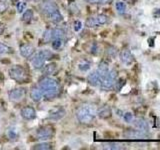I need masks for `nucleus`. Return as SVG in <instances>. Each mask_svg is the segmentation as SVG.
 <instances>
[{"label": "nucleus", "instance_id": "9", "mask_svg": "<svg viewBox=\"0 0 160 150\" xmlns=\"http://www.w3.org/2000/svg\"><path fill=\"white\" fill-rule=\"evenodd\" d=\"M65 114H66V111L65 109L61 106H57L54 107L53 109H51L48 113V119L53 120V121H57V120L62 119Z\"/></svg>", "mask_w": 160, "mask_h": 150}, {"label": "nucleus", "instance_id": "35", "mask_svg": "<svg viewBox=\"0 0 160 150\" xmlns=\"http://www.w3.org/2000/svg\"><path fill=\"white\" fill-rule=\"evenodd\" d=\"M123 118L125 120V122L130 123V122H132V120H133V114L130 112H126L123 115Z\"/></svg>", "mask_w": 160, "mask_h": 150}, {"label": "nucleus", "instance_id": "38", "mask_svg": "<svg viewBox=\"0 0 160 150\" xmlns=\"http://www.w3.org/2000/svg\"><path fill=\"white\" fill-rule=\"evenodd\" d=\"M154 16H155V17H160V8L155 9V11H154Z\"/></svg>", "mask_w": 160, "mask_h": 150}, {"label": "nucleus", "instance_id": "4", "mask_svg": "<svg viewBox=\"0 0 160 150\" xmlns=\"http://www.w3.org/2000/svg\"><path fill=\"white\" fill-rule=\"evenodd\" d=\"M9 76L17 83H25L28 81V75L26 70L23 67L19 66V65L9 69Z\"/></svg>", "mask_w": 160, "mask_h": 150}, {"label": "nucleus", "instance_id": "34", "mask_svg": "<svg viewBox=\"0 0 160 150\" xmlns=\"http://www.w3.org/2000/svg\"><path fill=\"white\" fill-rule=\"evenodd\" d=\"M73 29H74L75 32H79L80 30L82 29V23H81V21H79V20L75 21L73 23Z\"/></svg>", "mask_w": 160, "mask_h": 150}, {"label": "nucleus", "instance_id": "26", "mask_svg": "<svg viewBox=\"0 0 160 150\" xmlns=\"http://www.w3.org/2000/svg\"><path fill=\"white\" fill-rule=\"evenodd\" d=\"M115 7H116V10L119 14H124L126 12V4L122 1H117L115 4Z\"/></svg>", "mask_w": 160, "mask_h": 150}, {"label": "nucleus", "instance_id": "19", "mask_svg": "<svg viewBox=\"0 0 160 150\" xmlns=\"http://www.w3.org/2000/svg\"><path fill=\"white\" fill-rule=\"evenodd\" d=\"M65 31L61 28H54L51 30V40L54 39H64Z\"/></svg>", "mask_w": 160, "mask_h": 150}, {"label": "nucleus", "instance_id": "22", "mask_svg": "<svg viewBox=\"0 0 160 150\" xmlns=\"http://www.w3.org/2000/svg\"><path fill=\"white\" fill-rule=\"evenodd\" d=\"M102 148L103 149H109V150H119V149H123L122 145L120 144V143H116V142L103 143L102 144Z\"/></svg>", "mask_w": 160, "mask_h": 150}, {"label": "nucleus", "instance_id": "23", "mask_svg": "<svg viewBox=\"0 0 160 150\" xmlns=\"http://www.w3.org/2000/svg\"><path fill=\"white\" fill-rule=\"evenodd\" d=\"M50 21H52L54 23H59V22H61L62 20H63V16L61 15V13L59 12V10H57V11H55L53 12L51 15H49V16L47 17Z\"/></svg>", "mask_w": 160, "mask_h": 150}, {"label": "nucleus", "instance_id": "32", "mask_svg": "<svg viewBox=\"0 0 160 150\" xmlns=\"http://www.w3.org/2000/svg\"><path fill=\"white\" fill-rule=\"evenodd\" d=\"M124 84H125V80L124 79H119L118 81L116 80V82H115V84H114V87H115V89L117 90V91H119V90L122 88V86Z\"/></svg>", "mask_w": 160, "mask_h": 150}, {"label": "nucleus", "instance_id": "21", "mask_svg": "<svg viewBox=\"0 0 160 150\" xmlns=\"http://www.w3.org/2000/svg\"><path fill=\"white\" fill-rule=\"evenodd\" d=\"M51 45L54 50H61L65 46V39H54L51 40Z\"/></svg>", "mask_w": 160, "mask_h": 150}, {"label": "nucleus", "instance_id": "39", "mask_svg": "<svg viewBox=\"0 0 160 150\" xmlns=\"http://www.w3.org/2000/svg\"><path fill=\"white\" fill-rule=\"evenodd\" d=\"M110 2V0H97V3H100V4H107Z\"/></svg>", "mask_w": 160, "mask_h": 150}, {"label": "nucleus", "instance_id": "28", "mask_svg": "<svg viewBox=\"0 0 160 150\" xmlns=\"http://www.w3.org/2000/svg\"><path fill=\"white\" fill-rule=\"evenodd\" d=\"M95 19H96V22H97L98 25H104V24H106L108 22V17L106 16V15H104V14L97 15V16L95 17Z\"/></svg>", "mask_w": 160, "mask_h": 150}, {"label": "nucleus", "instance_id": "24", "mask_svg": "<svg viewBox=\"0 0 160 150\" xmlns=\"http://www.w3.org/2000/svg\"><path fill=\"white\" fill-rule=\"evenodd\" d=\"M32 148L36 150H49L53 148V144L48 143V142H42V143L35 144Z\"/></svg>", "mask_w": 160, "mask_h": 150}, {"label": "nucleus", "instance_id": "20", "mask_svg": "<svg viewBox=\"0 0 160 150\" xmlns=\"http://www.w3.org/2000/svg\"><path fill=\"white\" fill-rule=\"evenodd\" d=\"M97 73L100 75V77H101V80H102V78L105 76V75L107 74V72L109 71V67H108V64L106 63V62H104V61H102L101 63H100L99 65H98V68H97Z\"/></svg>", "mask_w": 160, "mask_h": 150}, {"label": "nucleus", "instance_id": "42", "mask_svg": "<svg viewBox=\"0 0 160 150\" xmlns=\"http://www.w3.org/2000/svg\"><path fill=\"white\" fill-rule=\"evenodd\" d=\"M159 124H160V122H159Z\"/></svg>", "mask_w": 160, "mask_h": 150}, {"label": "nucleus", "instance_id": "1", "mask_svg": "<svg viewBox=\"0 0 160 150\" xmlns=\"http://www.w3.org/2000/svg\"><path fill=\"white\" fill-rule=\"evenodd\" d=\"M39 87L42 90L43 96L46 99H54L60 94V84L51 77H43L39 81Z\"/></svg>", "mask_w": 160, "mask_h": 150}, {"label": "nucleus", "instance_id": "11", "mask_svg": "<svg viewBox=\"0 0 160 150\" xmlns=\"http://www.w3.org/2000/svg\"><path fill=\"white\" fill-rule=\"evenodd\" d=\"M20 115L25 120H32L36 117V111L32 106H25L21 109Z\"/></svg>", "mask_w": 160, "mask_h": 150}, {"label": "nucleus", "instance_id": "29", "mask_svg": "<svg viewBox=\"0 0 160 150\" xmlns=\"http://www.w3.org/2000/svg\"><path fill=\"white\" fill-rule=\"evenodd\" d=\"M7 136L10 140H15L18 137V131L13 127L9 128L8 131H7Z\"/></svg>", "mask_w": 160, "mask_h": 150}, {"label": "nucleus", "instance_id": "37", "mask_svg": "<svg viewBox=\"0 0 160 150\" xmlns=\"http://www.w3.org/2000/svg\"><path fill=\"white\" fill-rule=\"evenodd\" d=\"M116 53H117V51H116V49H115L114 47H110V49L108 50V54L110 55V56H112V57H114L115 55H116Z\"/></svg>", "mask_w": 160, "mask_h": 150}, {"label": "nucleus", "instance_id": "40", "mask_svg": "<svg viewBox=\"0 0 160 150\" xmlns=\"http://www.w3.org/2000/svg\"><path fill=\"white\" fill-rule=\"evenodd\" d=\"M4 31V26H3V24L0 23V35H1Z\"/></svg>", "mask_w": 160, "mask_h": 150}, {"label": "nucleus", "instance_id": "13", "mask_svg": "<svg viewBox=\"0 0 160 150\" xmlns=\"http://www.w3.org/2000/svg\"><path fill=\"white\" fill-rule=\"evenodd\" d=\"M132 121H133V120H132ZM133 126H134L135 129H137V130H139V131H142V132H148V130H149L148 122L143 118L135 119L133 121Z\"/></svg>", "mask_w": 160, "mask_h": 150}, {"label": "nucleus", "instance_id": "5", "mask_svg": "<svg viewBox=\"0 0 160 150\" xmlns=\"http://www.w3.org/2000/svg\"><path fill=\"white\" fill-rule=\"evenodd\" d=\"M117 80V71L115 69L109 70L107 74L102 78L99 86L103 90H110L114 87V84Z\"/></svg>", "mask_w": 160, "mask_h": 150}, {"label": "nucleus", "instance_id": "27", "mask_svg": "<svg viewBox=\"0 0 160 150\" xmlns=\"http://www.w3.org/2000/svg\"><path fill=\"white\" fill-rule=\"evenodd\" d=\"M12 51L13 50L10 46L0 42V54H9V53H12Z\"/></svg>", "mask_w": 160, "mask_h": 150}, {"label": "nucleus", "instance_id": "36", "mask_svg": "<svg viewBox=\"0 0 160 150\" xmlns=\"http://www.w3.org/2000/svg\"><path fill=\"white\" fill-rule=\"evenodd\" d=\"M43 38L45 39V41H51V30L47 29L43 34Z\"/></svg>", "mask_w": 160, "mask_h": 150}, {"label": "nucleus", "instance_id": "41", "mask_svg": "<svg viewBox=\"0 0 160 150\" xmlns=\"http://www.w3.org/2000/svg\"><path fill=\"white\" fill-rule=\"evenodd\" d=\"M88 3H97V0H85Z\"/></svg>", "mask_w": 160, "mask_h": 150}, {"label": "nucleus", "instance_id": "17", "mask_svg": "<svg viewBox=\"0 0 160 150\" xmlns=\"http://www.w3.org/2000/svg\"><path fill=\"white\" fill-rule=\"evenodd\" d=\"M124 136L131 139H138L145 137V134L142 131H139V130H129V131L124 132Z\"/></svg>", "mask_w": 160, "mask_h": 150}, {"label": "nucleus", "instance_id": "15", "mask_svg": "<svg viewBox=\"0 0 160 150\" xmlns=\"http://www.w3.org/2000/svg\"><path fill=\"white\" fill-rule=\"evenodd\" d=\"M87 81L90 85H92V86H99L100 83H101V77H100V75L97 73L96 70H95V71L91 72L88 75Z\"/></svg>", "mask_w": 160, "mask_h": 150}, {"label": "nucleus", "instance_id": "33", "mask_svg": "<svg viewBox=\"0 0 160 150\" xmlns=\"http://www.w3.org/2000/svg\"><path fill=\"white\" fill-rule=\"evenodd\" d=\"M25 8H26V3L23 1H20L17 3V12L18 13H22L24 12Z\"/></svg>", "mask_w": 160, "mask_h": 150}, {"label": "nucleus", "instance_id": "2", "mask_svg": "<svg viewBox=\"0 0 160 150\" xmlns=\"http://www.w3.org/2000/svg\"><path fill=\"white\" fill-rule=\"evenodd\" d=\"M97 115V108L94 104L85 103L79 106L76 110V118L82 124H90L93 122Z\"/></svg>", "mask_w": 160, "mask_h": 150}, {"label": "nucleus", "instance_id": "12", "mask_svg": "<svg viewBox=\"0 0 160 150\" xmlns=\"http://www.w3.org/2000/svg\"><path fill=\"white\" fill-rule=\"evenodd\" d=\"M120 60L125 65H131L134 61V56L129 49H123L120 52Z\"/></svg>", "mask_w": 160, "mask_h": 150}, {"label": "nucleus", "instance_id": "10", "mask_svg": "<svg viewBox=\"0 0 160 150\" xmlns=\"http://www.w3.org/2000/svg\"><path fill=\"white\" fill-rule=\"evenodd\" d=\"M19 52H20V54H21V56H23L24 58H29V57H31L32 55L34 54L35 48L32 46L31 44L25 43V44L20 45Z\"/></svg>", "mask_w": 160, "mask_h": 150}, {"label": "nucleus", "instance_id": "8", "mask_svg": "<svg viewBox=\"0 0 160 150\" xmlns=\"http://www.w3.org/2000/svg\"><path fill=\"white\" fill-rule=\"evenodd\" d=\"M58 10V7L56 3L52 0H46V1H44L42 4H41V11L43 12L44 15H46L48 17L49 15H51L53 12L57 11Z\"/></svg>", "mask_w": 160, "mask_h": 150}, {"label": "nucleus", "instance_id": "3", "mask_svg": "<svg viewBox=\"0 0 160 150\" xmlns=\"http://www.w3.org/2000/svg\"><path fill=\"white\" fill-rule=\"evenodd\" d=\"M53 56L52 52L48 49H42L38 51L37 53L34 54V56L31 58V65L33 66L34 69H41L45 62L47 60L51 59V57Z\"/></svg>", "mask_w": 160, "mask_h": 150}, {"label": "nucleus", "instance_id": "31", "mask_svg": "<svg viewBox=\"0 0 160 150\" xmlns=\"http://www.w3.org/2000/svg\"><path fill=\"white\" fill-rule=\"evenodd\" d=\"M85 25H86V26L89 27V28H93V27L98 26V24L96 22V19H95V17H89L86 20V21H85Z\"/></svg>", "mask_w": 160, "mask_h": 150}, {"label": "nucleus", "instance_id": "7", "mask_svg": "<svg viewBox=\"0 0 160 150\" xmlns=\"http://www.w3.org/2000/svg\"><path fill=\"white\" fill-rule=\"evenodd\" d=\"M25 95H26V89L23 87H18V88H14L12 90H10L8 93V97L11 101H20L22 100Z\"/></svg>", "mask_w": 160, "mask_h": 150}, {"label": "nucleus", "instance_id": "14", "mask_svg": "<svg viewBox=\"0 0 160 150\" xmlns=\"http://www.w3.org/2000/svg\"><path fill=\"white\" fill-rule=\"evenodd\" d=\"M30 97L34 102L41 101V99L43 98V93L39 86H33L30 89Z\"/></svg>", "mask_w": 160, "mask_h": 150}, {"label": "nucleus", "instance_id": "18", "mask_svg": "<svg viewBox=\"0 0 160 150\" xmlns=\"http://www.w3.org/2000/svg\"><path fill=\"white\" fill-rule=\"evenodd\" d=\"M42 72L45 75H52L57 72V65L55 63H49L42 67Z\"/></svg>", "mask_w": 160, "mask_h": 150}, {"label": "nucleus", "instance_id": "6", "mask_svg": "<svg viewBox=\"0 0 160 150\" xmlns=\"http://www.w3.org/2000/svg\"><path fill=\"white\" fill-rule=\"evenodd\" d=\"M55 134V130L51 126H42L36 131V136L38 139L41 140H48L51 139Z\"/></svg>", "mask_w": 160, "mask_h": 150}, {"label": "nucleus", "instance_id": "30", "mask_svg": "<svg viewBox=\"0 0 160 150\" xmlns=\"http://www.w3.org/2000/svg\"><path fill=\"white\" fill-rule=\"evenodd\" d=\"M90 67H91V65H90V63L87 61H81L78 64V68H79L80 71H82V72L88 71V70L90 69Z\"/></svg>", "mask_w": 160, "mask_h": 150}, {"label": "nucleus", "instance_id": "25", "mask_svg": "<svg viewBox=\"0 0 160 150\" xmlns=\"http://www.w3.org/2000/svg\"><path fill=\"white\" fill-rule=\"evenodd\" d=\"M32 18H33V11L31 9H27V10H25V11L23 12L21 19H22L23 22L29 23L32 20Z\"/></svg>", "mask_w": 160, "mask_h": 150}, {"label": "nucleus", "instance_id": "16", "mask_svg": "<svg viewBox=\"0 0 160 150\" xmlns=\"http://www.w3.org/2000/svg\"><path fill=\"white\" fill-rule=\"evenodd\" d=\"M97 115L102 119H107L109 117H111L112 115V110L111 108H110L109 106H107V105H105V106L99 108L97 110Z\"/></svg>", "mask_w": 160, "mask_h": 150}]
</instances>
